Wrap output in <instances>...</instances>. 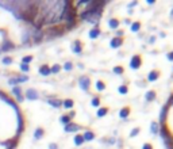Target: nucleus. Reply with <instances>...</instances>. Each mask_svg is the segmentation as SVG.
<instances>
[{"instance_id": "obj_40", "label": "nucleus", "mask_w": 173, "mask_h": 149, "mask_svg": "<svg viewBox=\"0 0 173 149\" xmlns=\"http://www.w3.org/2000/svg\"><path fill=\"white\" fill-rule=\"evenodd\" d=\"M115 37H123V30H120V31H116V35Z\"/></svg>"}, {"instance_id": "obj_21", "label": "nucleus", "mask_w": 173, "mask_h": 149, "mask_svg": "<svg viewBox=\"0 0 173 149\" xmlns=\"http://www.w3.org/2000/svg\"><path fill=\"white\" fill-rule=\"evenodd\" d=\"M150 130H152L153 134H157V133L160 132V126H158V123L155 122V121H153V122H152V125H150Z\"/></svg>"}, {"instance_id": "obj_38", "label": "nucleus", "mask_w": 173, "mask_h": 149, "mask_svg": "<svg viewBox=\"0 0 173 149\" xmlns=\"http://www.w3.org/2000/svg\"><path fill=\"white\" fill-rule=\"evenodd\" d=\"M168 60H169V61H173V50L168 53Z\"/></svg>"}, {"instance_id": "obj_1", "label": "nucleus", "mask_w": 173, "mask_h": 149, "mask_svg": "<svg viewBox=\"0 0 173 149\" xmlns=\"http://www.w3.org/2000/svg\"><path fill=\"white\" fill-rule=\"evenodd\" d=\"M141 67H142V57L139 54H134L131 57V60H130V68L134 69V70H137Z\"/></svg>"}, {"instance_id": "obj_35", "label": "nucleus", "mask_w": 173, "mask_h": 149, "mask_svg": "<svg viewBox=\"0 0 173 149\" xmlns=\"http://www.w3.org/2000/svg\"><path fill=\"white\" fill-rule=\"evenodd\" d=\"M138 133H139V128H134L131 130V133H130V137H135Z\"/></svg>"}, {"instance_id": "obj_39", "label": "nucleus", "mask_w": 173, "mask_h": 149, "mask_svg": "<svg viewBox=\"0 0 173 149\" xmlns=\"http://www.w3.org/2000/svg\"><path fill=\"white\" fill-rule=\"evenodd\" d=\"M58 146H57V144H50L49 145V149H57Z\"/></svg>"}, {"instance_id": "obj_32", "label": "nucleus", "mask_w": 173, "mask_h": 149, "mask_svg": "<svg viewBox=\"0 0 173 149\" xmlns=\"http://www.w3.org/2000/svg\"><path fill=\"white\" fill-rule=\"evenodd\" d=\"M62 68H64L65 70H72V69H73V64H72L71 61H66V62L64 64V67H62Z\"/></svg>"}, {"instance_id": "obj_22", "label": "nucleus", "mask_w": 173, "mask_h": 149, "mask_svg": "<svg viewBox=\"0 0 173 149\" xmlns=\"http://www.w3.org/2000/svg\"><path fill=\"white\" fill-rule=\"evenodd\" d=\"M62 106H64L65 108H72L74 106V102L72 99H65L64 102H62Z\"/></svg>"}, {"instance_id": "obj_16", "label": "nucleus", "mask_w": 173, "mask_h": 149, "mask_svg": "<svg viewBox=\"0 0 173 149\" xmlns=\"http://www.w3.org/2000/svg\"><path fill=\"white\" fill-rule=\"evenodd\" d=\"M108 110H110V108H108V107H106V106H104V107H99V110L96 111V115H97L99 118L106 117V115L108 114Z\"/></svg>"}, {"instance_id": "obj_24", "label": "nucleus", "mask_w": 173, "mask_h": 149, "mask_svg": "<svg viewBox=\"0 0 173 149\" xmlns=\"http://www.w3.org/2000/svg\"><path fill=\"white\" fill-rule=\"evenodd\" d=\"M60 121H61L62 125H68V123H71V122H72V119L69 118V115H68V114H64V115H62V117L60 118Z\"/></svg>"}, {"instance_id": "obj_18", "label": "nucleus", "mask_w": 173, "mask_h": 149, "mask_svg": "<svg viewBox=\"0 0 173 149\" xmlns=\"http://www.w3.org/2000/svg\"><path fill=\"white\" fill-rule=\"evenodd\" d=\"M43 134H45V130L42 128H38L34 132V140H41L42 137H43Z\"/></svg>"}, {"instance_id": "obj_4", "label": "nucleus", "mask_w": 173, "mask_h": 149, "mask_svg": "<svg viewBox=\"0 0 173 149\" xmlns=\"http://www.w3.org/2000/svg\"><path fill=\"white\" fill-rule=\"evenodd\" d=\"M26 98L29 100H37L39 98V94L38 91L34 90V88H29V90L26 91Z\"/></svg>"}, {"instance_id": "obj_3", "label": "nucleus", "mask_w": 173, "mask_h": 149, "mask_svg": "<svg viewBox=\"0 0 173 149\" xmlns=\"http://www.w3.org/2000/svg\"><path fill=\"white\" fill-rule=\"evenodd\" d=\"M123 45V37H114V38L110 41V46L112 47V49H118V47H120Z\"/></svg>"}, {"instance_id": "obj_42", "label": "nucleus", "mask_w": 173, "mask_h": 149, "mask_svg": "<svg viewBox=\"0 0 173 149\" xmlns=\"http://www.w3.org/2000/svg\"><path fill=\"white\" fill-rule=\"evenodd\" d=\"M68 115H69V118H71V119H72V118H74L76 113H74V111H71V113H69V114H68Z\"/></svg>"}, {"instance_id": "obj_13", "label": "nucleus", "mask_w": 173, "mask_h": 149, "mask_svg": "<svg viewBox=\"0 0 173 149\" xmlns=\"http://www.w3.org/2000/svg\"><path fill=\"white\" fill-rule=\"evenodd\" d=\"M15 47V45L12 44L11 41H4V44L1 45V49L0 50H3V52H10V50H12Z\"/></svg>"}, {"instance_id": "obj_9", "label": "nucleus", "mask_w": 173, "mask_h": 149, "mask_svg": "<svg viewBox=\"0 0 173 149\" xmlns=\"http://www.w3.org/2000/svg\"><path fill=\"white\" fill-rule=\"evenodd\" d=\"M130 113H131V108H130L129 106H124L123 108H120L119 117H120V118H123V119H126V118L130 115Z\"/></svg>"}, {"instance_id": "obj_23", "label": "nucleus", "mask_w": 173, "mask_h": 149, "mask_svg": "<svg viewBox=\"0 0 173 149\" xmlns=\"http://www.w3.org/2000/svg\"><path fill=\"white\" fill-rule=\"evenodd\" d=\"M96 90L97 91H104L106 90V83L103 82V80H97L96 82Z\"/></svg>"}, {"instance_id": "obj_30", "label": "nucleus", "mask_w": 173, "mask_h": 149, "mask_svg": "<svg viewBox=\"0 0 173 149\" xmlns=\"http://www.w3.org/2000/svg\"><path fill=\"white\" fill-rule=\"evenodd\" d=\"M60 70H61V65H58V64H54L53 67L50 68V72L52 73H58Z\"/></svg>"}, {"instance_id": "obj_6", "label": "nucleus", "mask_w": 173, "mask_h": 149, "mask_svg": "<svg viewBox=\"0 0 173 149\" xmlns=\"http://www.w3.org/2000/svg\"><path fill=\"white\" fill-rule=\"evenodd\" d=\"M80 129H81V126H80V125L71 122V123H68V125H65L64 130L66 133H74V132H77V130H80Z\"/></svg>"}, {"instance_id": "obj_41", "label": "nucleus", "mask_w": 173, "mask_h": 149, "mask_svg": "<svg viewBox=\"0 0 173 149\" xmlns=\"http://www.w3.org/2000/svg\"><path fill=\"white\" fill-rule=\"evenodd\" d=\"M16 100H18L19 103L23 102V95H19V96H16Z\"/></svg>"}, {"instance_id": "obj_5", "label": "nucleus", "mask_w": 173, "mask_h": 149, "mask_svg": "<svg viewBox=\"0 0 173 149\" xmlns=\"http://www.w3.org/2000/svg\"><path fill=\"white\" fill-rule=\"evenodd\" d=\"M72 52L76 53V54H81L82 53V42L80 39H76V41L72 44Z\"/></svg>"}, {"instance_id": "obj_27", "label": "nucleus", "mask_w": 173, "mask_h": 149, "mask_svg": "<svg viewBox=\"0 0 173 149\" xmlns=\"http://www.w3.org/2000/svg\"><path fill=\"white\" fill-rule=\"evenodd\" d=\"M118 92H119V94H122V95H126L127 92H129V87H127V85H119V88H118Z\"/></svg>"}, {"instance_id": "obj_44", "label": "nucleus", "mask_w": 173, "mask_h": 149, "mask_svg": "<svg viewBox=\"0 0 173 149\" xmlns=\"http://www.w3.org/2000/svg\"><path fill=\"white\" fill-rule=\"evenodd\" d=\"M0 52H1V50H0Z\"/></svg>"}, {"instance_id": "obj_12", "label": "nucleus", "mask_w": 173, "mask_h": 149, "mask_svg": "<svg viewBox=\"0 0 173 149\" xmlns=\"http://www.w3.org/2000/svg\"><path fill=\"white\" fill-rule=\"evenodd\" d=\"M119 24H120V21L118 19V18H111V19L108 21V26H110V29L116 30L118 27H119Z\"/></svg>"}, {"instance_id": "obj_10", "label": "nucleus", "mask_w": 173, "mask_h": 149, "mask_svg": "<svg viewBox=\"0 0 173 149\" xmlns=\"http://www.w3.org/2000/svg\"><path fill=\"white\" fill-rule=\"evenodd\" d=\"M38 72H39V75H42V76H49L50 73V67L49 65H41V67H39V69H38Z\"/></svg>"}, {"instance_id": "obj_37", "label": "nucleus", "mask_w": 173, "mask_h": 149, "mask_svg": "<svg viewBox=\"0 0 173 149\" xmlns=\"http://www.w3.org/2000/svg\"><path fill=\"white\" fill-rule=\"evenodd\" d=\"M142 149H153V145L150 142H145L144 145H142Z\"/></svg>"}, {"instance_id": "obj_36", "label": "nucleus", "mask_w": 173, "mask_h": 149, "mask_svg": "<svg viewBox=\"0 0 173 149\" xmlns=\"http://www.w3.org/2000/svg\"><path fill=\"white\" fill-rule=\"evenodd\" d=\"M21 69L23 70V72H29V70H30V65H27V64H21Z\"/></svg>"}, {"instance_id": "obj_34", "label": "nucleus", "mask_w": 173, "mask_h": 149, "mask_svg": "<svg viewBox=\"0 0 173 149\" xmlns=\"http://www.w3.org/2000/svg\"><path fill=\"white\" fill-rule=\"evenodd\" d=\"M1 62H3L4 65H10V64H11V62H12V59H11V57H3Z\"/></svg>"}, {"instance_id": "obj_11", "label": "nucleus", "mask_w": 173, "mask_h": 149, "mask_svg": "<svg viewBox=\"0 0 173 149\" xmlns=\"http://www.w3.org/2000/svg\"><path fill=\"white\" fill-rule=\"evenodd\" d=\"M100 34H102V31H100L99 27H93V29H91V31H89V38L96 39V38H99Z\"/></svg>"}, {"instance_id": "obj_7", "label": "nucleus", "mask_w": 173, "mask_h": 149, "mask_svg": "<svg viewBox=\"0 0 173 149\" xmlns=\"http://www.w3.org/2000/svg\"><path fill=\"white\" fill-rule=\"evenodd\" d=\"M31 37H32V41H34V44H38V42L42 41V38H43V33L41 31V29H35L34 31H32Z\"/></svg>"}, {"instance_id": "obj_25", "label": "nucleus", "mask_w": 173, "mask_h": 149, "mask_svg": "<svg viewBox=\"0 0 173 149\" xmlns=\"http://www.w3.org/2000/svg\"><path fill=\"white\" fill-rule=\"evenodd\" d=\"M100 103H102V99H100L99 96H93V98H92L91 105L93 106V107H100Z\"/></svg>"}, {"instance_id": "obj_43", "label": "nucleus", "mask_w": 173, "mask_h": 149, "mask_svg": "<svg viewBox=\"0 0 173 149\" xmlns=\"http://www.w3.org/2000/svg\"><path fill=\"white\" fill-rule=\"evenodd\" d=\"M147 4H154V0H146Z\"/></svg>"}, {"instance_id": "obj_29", "label": "nucleus", "mask_w": 173, "mask_h": 149, "mask_svg": "<svg viewBox=\"0 0 173 149\" xmlns=\"http://www.w3.org/2000/svg\"><path fill=\"white\" fill-rule=\"evenodd\" d=\"M6 145H7V149H15L16 145H18V142H16V140H12V141H10V142H7Z\"/></svg>"}, {"instance_id": "obj_19", "label": "nucleus", "mask_w": 173, "mask_h": 149, "mask_svg": "<svg viewBox=\"0 0 173 149\" xmlns=\"http://www.w3.org/2000/svg\"><path fill=\"white\" fill-rule=\"evenodd\" d=\"M73 141H74V144H76L77 146H81L82 144L85 142L84 138H82V134H76V136H74V138H73Z\"/></svg>"}, {"instance_id": "obj_28", "label": "nucleus", "mask_w": 173, "mask_h": 149, "mask_svg": "<svg viewBox=\"0 0 173 149\" xmlns=\"http://www.w3.org/2000/svg\"><path fill=\"white\" fill-rule=\"evenodd\" d=\"M12 94H14L15 96H19V95H22V88H19L18 85L12 87Z\"/></svg>"}, {"instance_id": "obj_33", "label": "nucleus", "mask_w": 173, "mask_h": 149, "mask_svg": "<svg viewBox=\"0 0 173 149\" xmlns=\"http://www.w3.org/2000/svg\"><path fill=\"white\" fill-rule=\"evenodd\" d=\"M16 80H18V84H21V83H26L27 80H29V77L23 75V76H18V77H16Z\"/></svg>"}, {"instance_id": "obj_14", "label": "nucleus", "mask_w": 173, "mask_h": 149, "mask_svg": "<svg viewBox=\"0 0 173 149\" xmlns=\"http://www.w3.org/2000/svg\"><path fill=\"white\" fill-rule=\"evenodd\" d=\"M47 103H49L50 106L56 107V108H58V107H61V106H62L61 100H60V99H54V98H49V99H47Z\"/></svg>"}, {"instance_id": "obj_8", "label": "nucleus", "mask_w": 173, "mask_h": 149, "mask_svg": "<svg viewBox=\"0 0 173 149\" xmlns=\"http://www.w3.org/2000/svg\"><path fill=\"white\" fill-rule=\"evenodd\" d=\"M160 76H161V72L158 69H153L147 75V82H155V80H158Z\"/></svg>"}, {"instance_id": "obj_26", "label": "nucleus", "mask_w": 173, "mask_h": 149, "mask_svg": "<svg viewBox=\"0 0 173 149\" xmlns=\"http://www.w3.org/2000/svg\"><path fill=\"white\" fill-rule=\"evenodd\" d=\"M114 73H116V75H123L124 73V68L122 67V65H116V67H114Z\"/></svg>"}, {"instance_id": "obj_20", "label": "nucleus", "mask_w": 173, "mask_h": 149, "mask_svg": "<svg viewBox=\"0 0 173 149\" xmlns=\"http://www.w3.org/2000/svg\"><path fill=\"white\" fill-rule=\"evenodd\" d=\"M130 29H131V31H134V33L139 31V30H141V22H139V21L133 22L131 26H130Z\"/></svg>"}, {"instance_id": "obj_15", "label": "nucleus", "mask_w": 173, "mask_h": 149, "mask_svg": "<svg viewBox=\"0 0 173 149\" xmlns=\"http://www.w3.org/2000/svg\"><path fill=\"white\" fill-rule=\"evenodd\" d=\"M145 98H146L147 102H153V100L157 98V92H155L154 90H150L146 92V95H145Z\"/></svg>"}, {"instance_id": "obj_17", "label": "nucleus", "mask_w": 173, "mask_h": 149, "mask_svg": "<svg viewBox=\"0 0 173 149\" xmlns=\"http://www.w3.org/2000/svg\"><path fill=\"white\" fill-rule=\"evenodd\" d=\"M82 138H84V141H92V140H95V133L91 132V130H87L82 134Z\"/></svg>"}, {"instance_id": "obj_31", "label": "nucleus", "mask_w": 173, "mask_h": 149, "mask_svg": "<svg viewBox=\"0 0 173 149\" xmlns=\"http://www.w3.org/2000/svg\"><path fill=\"white\" fill-rule=\"evenodd\" d=\"M31 61H32V56H24L23 60H22V64H27V65H29Z\"/></svg>"}, {"instance_id": "obj_2", "label": "nucleus", "mask_w": 173, "mask_h": 149, "mask_svg": "<svg viewBox=\"0 0 173 149\" xmlns=\"http://www.w3.org/2000/svg\"><path fill=\"white\" fill-rule=\"evenodd\" d=\"M79 84H80V87H81L84 91H88L89 90V85H91V79H89V77H87V76H81L79 79Z\"/></svg>"}]
</instances>
